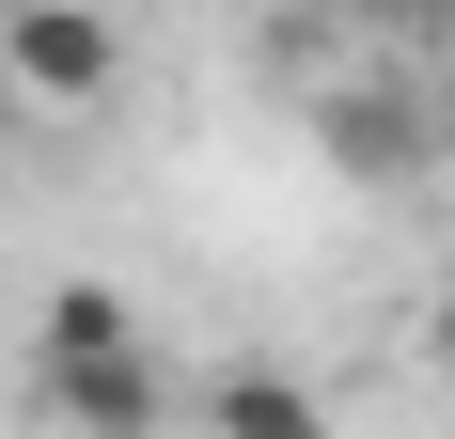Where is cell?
Returning a JSON list of instances; mask_svg holds the SVG:
<instances>
[{
    "label": "cell",
    "instance_id": "1",
    "mask_svg": "<svg viewBox=\"0 0 455 439\" xmlns=\"http://www.w3.org/2000/svg\"><path fill=\"white\" fill-rule=\"evenodd\" d=\"M0 79L32 94L47 126H94V110L126 94V32H110L94 0H0Z\"/></svg>",
    "mask_w": 455,
    "mask_h": 439
},
{
    "label": "cell",
    "instance_id": "2",
    "mask_svg": "<svg viewBox=\"0 0 455 439\" xmlns=\"http://www.w3.org/2000/svg\"><path fill=\"white\" fill-rule=\"evenodd\" d=\"M32 408L63 439H157L173 424V377H157V346H94V361H32Z\"/></svg>",
    "mask_w": 455,
    "mask_h": 439
},
{
    "label": "cell",
    "instance_id": "3",
    "mask_svg": "<svg viewBox=\"0 0 455 439\" xmlns=\"http://www.w3.org/2000/svg\"><path fill=\"white\" fill-rule=\"evenodd\" d=\"M204 424L220 439H330V408L299 393V377H267V361H220V377H204Z\"/></svg>",
    "mask_w": 455,
    "mask_h": 439
},
{
    "label": "cell",
    "instance_id": "4",
    "mask_svg": "<svg viewBox=\"0 0 455 439\" xmlns=\"http://www.w3.org/2000/svg\"><path fill=\"white\" fill-rule=\"evenodd\" d=\"M94 346H141V314L110 283H47L32 299V361H94Z\"/></svg>",
    "mask_w": 455,
    "mask_h": 439
}]
</instances>
